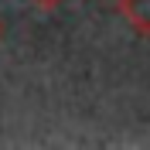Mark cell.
I'll return each mask as SVG.
<instances>
[{"label":"cell","mask_w":150,"mask_h":150,"mask_svg":"<svg viewBox=\"0 0 150 150\" xmlns=\"http://www.w3.org/2000/svg\"><path fill=\"white\" fill-rule=\"evenodd\" d=\"M120 14L137 34H150V0H120Z\"/></svg>","instance_id":"1"},{"label":"cell","mask_w":150,"mask_h":150,"mask_svg":"<svg viewBox=\"0 0 150 150\" xmlns=\"http://www.w3.org/2000/svg\"><path fill=\"white\" fill-rule=\"evenodd\" d=\"M34 4H41L45 10H51V7H58V4H65V0H34Z\"/></svg>","instance_id":"2"}]
</instances>
